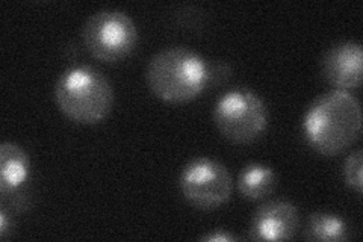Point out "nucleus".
I'll return each instance as SVG.
<instances>
[{"mask_svg":"<svg viewBox=\"0 0 363 242\" xmlns=\"http://www.w3.org/2000/svg\"><path fill=\"white\" fill-rule=\"evenodd\" d=\"M360 132V103L348 91L332 89L316 97L303 117L306 141L324 156L342 153L356 143Z\"/></svg>","mask_w":363,"mask_h":242,"instance_id":"obj_1","label":"nucleus"},{"mask_svg":"<svg viewBox=\"0 0 363 242\" xmlns=\"http://www.w3.org/2000/svg\"><path fill=\"white\" fill-rule=\"evenodd\" d=\"M145 77L157 99L167 103H186L208 88V61L196 52L174 45L152 57Z\"/></svg>","mask_w":363,"mask_h":242,"instance_id":"obj_2","label":"nucleus"},{"mask_svg":"<svg viewBox=\"0 0 363 242\" xmlns=\"http://www.w3.org/2000/svg\"><path fill=\"white\" fill-rule=\"evenodd\" d=\"M55 99L62 114L79 124L104 121L113 105L109 79L91 65L70 67L60 76Z\"/></svg>","mask_w":363,"mask_h":242,"instance_id":"obj_3","label":"nucleus"},{"mask_svg":"<svg viewBox=\"0 0 363 242\" xmlns=\"http://www.w3.org/2000/svg\"><path fill=\"white\" fill-rule=\"evenodd\" d=\"M268 108L255 91L236 88L227 91L213 108V121L220 133L235 144H248L268 128Z\"/></svg>","mask_w":363,"mask_h":242,"instance_id":"obj_4","label":"nucleus"},{"mask_svg":"<svg viewBox=\"0 0 363 242\" xmlns=\"http://www.w3.org/2000/svg\"><path fill=\"white\" fill-rule=\"evenodd\" d=\"M82 40L91 56L101 62L113 64L135 50L138 44V29L123 11L100 9L85 21Z\"/></svg>","mask_w":363,"mask_h":242,"instance_id":"obj_5","label":"nucleus"},{"mask_svg":"<svg viewBox=\"0 0 363 242\" xmlns=\"http://www.w3.org/2000/svg\"><path fill=\"white\" fill-rule=\"evenodd\" d=\"M232 176L221 163L197 158L180 175V191L186 202L200 211L218 209L232 195Z\"/></svg>","mask_w":363,"mask_h":242,"instance_id":"obj_6","label":"nucleus"},{"mask_svg":"<svg viewBox=\"0 0 363 242\" xmlns=\"http://www.w3.org/2000/svg\"><path fill=\"white\" fill-rule=\"evenodd\" d=\"M300 227L298 211L286 200H271L255 212L250 224V238L255 241H288Z\"/></svg>","mask_w":363,"mask_h":242,"instance_id":"obj_7","label":"nucleus"},{"mask_svg":"<svg viewBox=\"0 0 363 242\" xmlns=\"http://www.w3.org/2000/svg\"><path fill=\"white\" fill-rule=\"evenodd\" d=\"M362 45L344 41L332 45L321 60V73L335 89L350 91L362 85Z\"/></svg>","mask_w":363,"mask_h":242,"instance_id":"obj_8","label":"nucleus"},{"mask_svg":"<svg viewBox=\"0 0 363 242\" xmlns=\"http://www.w3.org/2000/svg\"><path fill=\"white\" fill-rule=\"evenodd\" d=\"M30 163L20 145L5 141L0 147V192L2 197H13L28 182Z\"/></svg>","mask_w":363,"mask_h":242,"instance_id":"obj_9","label":"nucleus"},{"mask_svg":"<svg viewBox=\"0 0 363 242\" xmlns=\"http://www.w3.org/2000/svg\"><path fill=\"white\" fill-rule=\"evenodd\" d=\"M277 176L274 170L264 164L247 165L238 179V189L248 200H264L274 192Z\"/></svg>","mask_w":363,"mask_h":242,"instance_id":"obj_10","label":"nucleus"},{"mask_svg":"<svg viewBox=\"0 0 363 242\" xmlns=\"http://www.w3.org/2000/svg\"><path fill=\"white\" fill-rule=\"evenodd\" d=\"M304 239L320 242H339L350 239V227L344 218L333 214L316 212L308 218Z\"/></svg>","mask_w":363,"mask_h":242,"instance_id":"obj_11","label":"nucleus"},{"mask_svg":"<svg viewBox=\"0 0 363 242\" xmlns=\"http://www.w3.org/2000/svg\"><path fill=\"white\" fill-rule=\"evenodd\" d=\"M344 177L347 185L353 188L357 194H362V150L357 148L351 153L344 164Z\"/></svg>","mask_w":363,"mask_h":242,"instance_id":"obj_12","label":"nucleus"},{"mask_svg":"<svg viewBox=\"0 0 363 242\" xmlns=\"http://www.w3.org/2000/svg\"><path fill=\"white\" fill-rule=\"evenodd\" d=\"M233 68L229 62L223 60H215L208 62V88H218L232 79Z\"/></svg>","mask_w":363,"mask_h":242,"instance_id":"obj_13","label":"nucleus"},{"mask_svg":"<svg viewBox=\"0 0 363 242\" xmlns=\"http://www.w3.org/2000/svg\"><path fill=\"white\" fill-rule=\"evenodd\" d=\"M201 241H208V242H229V241H238V236L225 232V230H215L213 233L204 235L200 238Z\"/></svg>","mask_w":363,"mask_h":242,"instance_id":"obj_14","label":"nucleus"},{"mask_svg":"<svg viewBox=\"0 0 363 242\" xmlns=\"http://www.w3.org/2000/svg\"><path fill=\"white\" fill-rule=\"evenodd\" d=\"M9 232V216L5 207H2V211H0V238L5 239L8 236Z\"/></svg>","mask_w":363,"mask_h":242,"instance_id":"obj_15","label":"nucleus"}]
</instances>
